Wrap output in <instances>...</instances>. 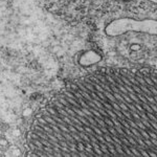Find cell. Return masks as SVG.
<instances>
[{
  "label": "cell",
  "instance_id": "1",
  "mask_svg": "<svg viewBox=\"0 0 157 157\" xmlns=\"http://www.w3.org/2000/svg\"><path fill=\"white\" fill-rule=\"evenodd\" d=\"M26 146L32 156L157 157V69L70 81L35 115Z\"/></svg>",
  "mask_w": 157,
  "mask_h": 157
},
{
  "label": "cell",
  "instance_id": "2",
  "mask_svg": "<svg viewBox=\"0 0 157 157\" xmlns=\"http://www.w3.org/2000/svg\"><path fill=\"white\" fill-rule=\"evenodd\" d=\"M106 32L111 36H117L126 32L144 33V34L157 36V20H135L131 18H121L111 22L106 29Z\"/></svg>",
  "mask_w": 157,
  "mask_h": 157
}]
</instances>
